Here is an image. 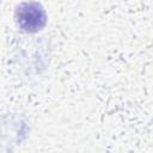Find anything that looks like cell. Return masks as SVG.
<instances>
[{"label": "cell", "instance_id": "obj_1", "mask_svg": "<svg viewBox=\"0 0 153 153\" xmlns=\"http://www.w3.org/2000/svg\"><path fill=\"white\" fill-rule=\"evenodd\" d=\"M16 22L25 32H37L47 23V13L41 4L36 1L22 2L16 10Z\"/></svg>", "mask_w": 153, "mask_h": 153}]
</instances>
